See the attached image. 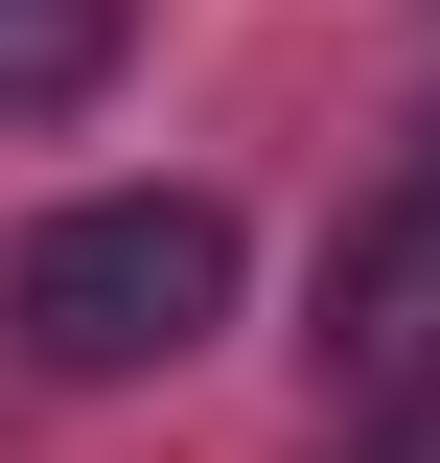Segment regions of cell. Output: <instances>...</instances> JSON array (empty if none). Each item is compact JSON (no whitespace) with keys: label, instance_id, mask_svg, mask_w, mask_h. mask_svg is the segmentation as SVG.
I'll list each match as a JSON object with an SVG mask.
<instances>
[{"label":"cell","instance_id":"1","mask_svg":"<svg viewBox=\"0 0 440 463\" xmlns=\"http://www.w3.org/2000/svg\"><path fill=\"white\" fill-rule=\"evenodd\" d=\"M0 325L47 347V371H186V347L232 325V209L209 185H93V209L24 232V279H0Z\"/></svg>","mask_w":440,"mask_h":463},{"label":"cell","instance_id":"3","mask_svg":"<svg viewBox=\"0 0 440 463\" xmlns=\"http://www.w3.org/2000/svg\"><path fill=\"white\" fill-rule=\"evenodd\" d=\"M116 70V0H0V116H70Z\"/></svg>","mask_w":440,"mask_h":463},{"label":"cell","instance_id":"2","mask_svg":"<svg viewBox=\"0 0 440 463\" xmlns=\"http://www.w3.org/2000/svg\"><path fill=\"white\" fill-rule=\"evenodd\" d=\"M325 394H440V185H394L371 232L325 255Z\"/></svg>","mask_w":440,"mask_h":463}]
</instances>
